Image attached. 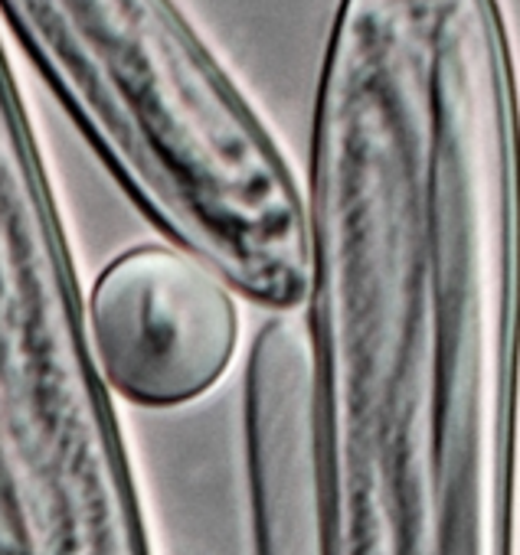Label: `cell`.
Instances as JSON below:
<instances>
[{
	"mask_svg": "<svg viewBox=\"0 0 520 555\" xmlns=\"http://www.w3.org/2000/svg\"><path fill=\"white\" fill-rule=\"evenodd\" d=\"M0 14L170 245L272 314L308 301V196L174 0H0Z\"/></svg>",
	"mask_w": 520,
	"mask_h": 555,
	"instance_id": "7a4b0ae2",
	"label": "cell"
},
{
	"mask_svg": "<svg viewBox=\"0 0 520 555\" xmlns=\"http://www.w3.org/2000/svg\"><path fill=\"white\" fill-rule=\"evenodd\" d=\"M89 331L115 396L177 409L232 366L239 308L210 264L170 242H148L115 255L96 278Z\"/></svg>",
	"mask_w": 520,
	"mask_h": 555,
	"instance_id": "277c9868",
	"label": "cell"
},
{
	"mask_svg": "<svg viewBox=\"0 0 520 555\" xmlns=\"http://www.w3.org/2000/svg\"><path fill=\"white\" fill-rule=\"evenodd\" d=\"M242 438L255 555H325L315 350L305 318L272 314L255 334Z\"/></svg>",
	"mask_w": 520,
	"mask_h": 555,
	"instance_id": "5b68a950",
	"label": "cell"
},
{
	"mask_svg": "<svg viewBox=\"0 0 520 555\" xmlns=\"http://www.w3.org/2000/svg\"><path fill=\"white\" fill-rule=\"evenodd\" d=\"M0 555H154L27 108L0 115Z\"/></svg>",
	"mask_w": 520,
	"mask_h": 555,
	"instance_id": "3957f363",
	"label": "cell"
},
{
	"mask_svg": "<svg viewBox=\"0 0 520 555\" xmlns=\"http://www.w3.org/2000/svg\"><path fill=\"white\" fill-rule=\"evenodd\" d=\"M308 225L325 555H517L520 89L497 0H338Z\"/></svg>",
	"mask_w": 520,
	"mask_h": 555,
	"instance_id": "6da1fadb",
	"label": "cell"
}]
</instances>
